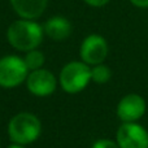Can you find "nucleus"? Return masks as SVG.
Wrapping results in <instances>:
<instances>
[{
	"label": "nucleus",
	"mask_w": 148,
	"mask_h": 148,
	"mask_svg": "<svg viewBox=\"0 0 148 148\" xmlns=\"http://www.w3.org/2000/svg\"><path fill=\"white\" fill-rule=\"evenodd\" d=\"M44 30L34 20H17L9 25L7 30V40L14 49L29 52L36 49L43 42Z\"/></svg>",
	"instance_id": "nucleus-1"
},
{
	"label": "nucleus",
	"mask_w": 148,
	"mask_h": 148,
	"mask_svg": "<svg viewBox=\"0 0 148 148\" xmlns=\"http://www.w3.org/2000/svg\"><path fill=\"white\" fill-rule=\"evenodd\" d=\"M8 136L12 143L29 146L35 143L42 134V122L31 112H20L8 122Z\"/></svg>",
	"instance_id": "nucleus-2"
},
{
	"label": "nucleus",
	"mask_w": 148,
	"mask_h": 148,
	"mask_svg": "<svg viewBox=\"0 0 148 148\" xmlns=\"http://www.w3.org/2000/svg\"><path fill=\"white\" fill-rule=\"evenodd\" d=\"M59 84L66 94H79L91 82V66L83 61H70L59 74Z\"/></svg>",
	"instance_id": "nucleus-3"
},
{
	"label": "nucleus",
	"mask_w": 148,
	"mask_h": 148,
	"mask_svg": "<svg viewBox=\"0 0 148 148\" xmlns=\"http://www.w3.org/2000/svg\"><path fill=\"white\" fill-rule=\"evenodd\" d=\"M29 69L23 57L17 55H5L0 59V87L5 90L16 88L25 83Z\"/></svg>",
	"instance_id": "nucleus-4"
},
{
	"label": "nucleus",
	"mask_w": 148,
	"mask_h": 148,
	"mask_svg": "<svg viewBox=\"0 0 148 148\" xmlns=\"http://www.w3.org/2000/svg\"><path fill=\"white\" fill-rule=\"evenodd\" d=\"M109 53L107 39L99 34H90L82 40L79 47V57L84 64L94 66L103 64Z\"/></svg>",
	"instance_id": "nucleus-5"
},
{
	"label": "nucleus",
	"mask_w": 148,
	"mask_h": 148,
	"mask_svg": "<svg viewBox=\"0 0 148 148\" xmlns=\"http://www.w3.org/2000/svg\"><path fill=\"white\" fill-rule=\"evenodd\" d=\"M116 142L120 148H148V130L139 122H122Z\"/></svg>",
	"instance_id": "nucleus-6"
},
{
	"label": "nucleus",
	"mask_w": 148,
	"mask_h": 148,
	"mask_svg": "<svg viewBox=\"0 0 148 148\" xmlns=\"http://www.w3.org/2000/svg\"><path fill=\"white\" fill-rule=\"evenodd\" d=\"M25 83L26 88L31 95L36 97H47L56 91L59 79L48 69L42 68V69L29 72Z\"/></svg>",
	"instance_id": "nucleus-7"
},
{
	"label": "nucleus",
	"mask_w": 148,
	"mask_h": 148,
	"mask_svg": "<svg viewBox=\"0 0 148 148\" xmlns=\"http://www.w3.org/2000/svg\"><path fill=\"white\" fill-rule=\"evenodd\" d=\"M147 103L139 94H127L121 97L116 108V114L121 122H139L146 114Z\"/></svg>",
	"instance_id": "nucleus-8"
},
{
	"label": "nucleus",
	"mask_w": 148,
	"mask_h": 148,
	"mask_svg": "<svg viewBox=\"0 0 148 148\" xmlns=\"http://www.w3.org/2000/svg\"><path fill=\"white\" fill-rule=\"evenodd\" d=\"M13 10L20 18L36 20L44 13L48 0H9Z\"/></svg>",
	"instance_id": "nucleus-9"
},
{
	"label": "nucleus",
	"mask_w": 148,
	"mask_h": 148,
	"mask_svg": "<svg viewBox=\"0 0 148 148\" xmlns=\"http://www.w3.org/2000/svg\"><path fill=\"white\" fill-rule=\"evenodd\" d=\"M44 35L51 38L55 42H61L72 35L73 26L70 21L64 16H55L46 21L43 25Z\"/></svg>",
	"instance_id": "nucleus-10"
},
{
	"label": "nucleus",
	"mask_w": 148,
	"mask_h": 148,
	"mask_svg": "<svg viewBox=\"0 0 148 148\" xmlns=\"http://www.w3.org/2000/svg\"><path fill=\"white\" fill-rule=\"evenodd\" d=\"M23 61H25L26 66H27L29 72H33V70H38L42 69L46 62V56L42 51L36 49H31L29 52H25V56H23Z\"/></svg>",
	"instance_id": "nucleus-11"
},
{
	"label": "nucleus",
	"mask_w": 148,
	"mask_h": 148,
	"mask_svg": "<svg viewBox=\"0 0 148 148\" xmlns=\"http://www.w3.org/2000/svg\"><path fill=\"white\" fill-rule=\"evenodd\" d=\"M110 78H112V70L104 62L91 66V82L97 84H104L109 82Z\"/></svg>",
	"instance_id": "nucleus-12"
},
{
	"label": "nucleus",
	"mask_w": 148,
	"mask_h": 148,
	"mask_svg": "<svg viewBox=\"0 0 148 148\" xmlns=\"http://www.w3.org/2000/svg\"><path fill=\"white\" fill-rule=\"evenodd\" d=\"M91 148H120L116 140H112V139H107V138H101L97 139L92 143Z\"/></svg>",
	"instance_id": "nucleus-13"
},
{
	"label": "nucleus",
	"mask_w": 148,
	"mask_h": 148,
	"mask_svg": "<svg viewBox=\"0 0 148 148\" xmlns=\"http://www.w3.org/2000/svg\"><path fill=\"white\" fill-rule=\"evenodd\" d=\"M87 5L90 7H94V8H101L104 5H107L110 0H83Z\"/></svg>",
	"instance_id": "nucleus-14"
},
{
	"label": "nucleus",
	"mask_w": 148,
	"mask_h": 148,
	"mask_svg": "<svg viewBox=\"0 0 148 148\" xmlns=\"http://www.w3.org/2000/svg\"><path fill=\"white\" fill-rule=\"evenodd\" d=\"M134 7L140 8V9H146L148 8V0H129Z\"/></svg>",
	"instance_id": "nucleus-15"
},
{
	"label": "nucleus",
	"mask_w": 148,
	"mask_h": 148,
	"mask_svg": "<svg viewBox=\"0 0 148 148\" xmlns=\"http://www.w3.org/2000/svg\"><path fill=\"white\" fill-rule=\"evenodd\" d=\"M7 148H27V146H22V144H17V143H12L10 146H8Z\"/></svg>",
	"instance_id": "nucleus-16"
}]
</instances>
